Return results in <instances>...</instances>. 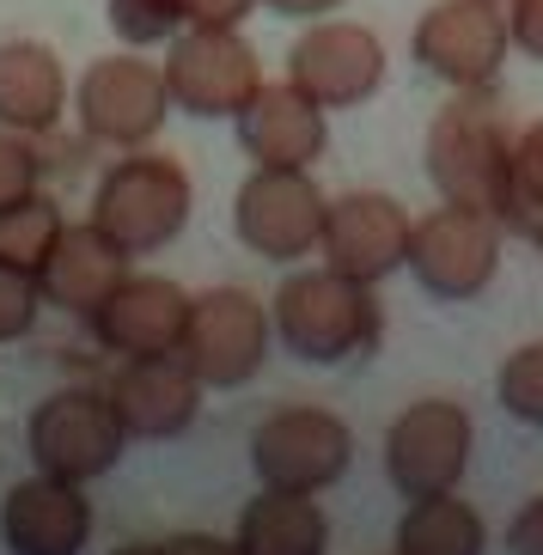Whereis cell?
I'll use <instances>...</instances> for the list:
<instances>
[{
	"label": "cell",
	"instance_id": "cell-24",
	"mask_svg": "<svg viewBox=\"0 0 543 555\" xmlns=\"http://www.w3.org/2000/svg\"><path fill=\"white\" fill-rule=\"evenodd\" d=\"M104 18L111 31L129 43V50H147V43H171L183 25L178 0H104Z\"/></svg>",
	"mask_w": 543,
	"mask_h": 555
},
{
	"label": "cell",
	"instance_id": "cell-1",
	"mask_svg": "<svg viewBox=\"0 0 543 555\" xmlns=\"http://www.w3.org/2000/svg\"><path fill=\"white\" fill-rule=\"evenodd\" d=\"M513 129L507 99L489 86H470L434 116L428 129V178L445 202L477 208L507 227L513 220Z\"/></svg>",
	"mask_w": 543,
	"mask_h": 555
},
{
	"label": "cell",
	"instance_id": "cell-28",
	"mask_svg": "<svg viewBox=\"0 0 543 555\" xmlns=\"http://www.w3.org/2000/svg\"><path fill=\"white\" fill-rule=\"evenodd\" d=\"M37 196V153L18 134H0V208H18Z\"/></svg>",
	"mask_w": 543,
	"mask_h": 555
},
{
	"label": "cell",
	"instance_id": "cell-8",
	"mask_svg": "<svg viewBox=\"0 0 543 555\" xmlns=\"http://www.w3.org/2000/svg\"><path fill=\"white\" fill-rule=\"evenodd\" d=\"M348 457H354V434L329 409H275L250 434V470L263 489L318 494L348 470Z\"/></svg>",
	"mask_w": 543,
	"mask_h": 555
},
{
	"label": "cell",
	"instance_id": "cell-22",
	"mask_svg": "<svg viewBox=\"0 0 543 555\" xmlns=\"http://www.w3.org/2000/svg\"><path fill=\"white\" fill-rule=\"evenodd\" d=\"M482 550H489L482 513L458 494L410 501V513L397 525V555H482Z\"/></svg>",
	"mask_w": 543,
	"mask_h": 555
},
{
	"label": "cell",
	"instance_id": "cell-15",
	"mask_svg": "<svg viewBox=\"0 0 543 555\" xmlns=\"http://www.w3.org/2000/svg\"><path fill=\"white\" fill-rule=\"evenodd\" d=\"M183 324H190V294L178 281L165 275H129L92 311V330L99 343L122 360H159V354H178L183 343Z\"/></svg>",
	"mask_w": 543,
	"mask_h": 555
},
{
	"label": "cell",
	"instance_id": "cell-23",
	"mask_svg": "<svg viewBox=\"0 0 543 555\" xmlns=\"http://www.w3.org/2000/svg\"><path fill=\"white\" fill-rule=\"evenodd\" d=\"M62 227L67 220L43 196H25L18 208H0V262H13V269L37 275L43 257H50V245L62 238Z\"/></svg>",
	"mask_w": 543,
	"mask_h": 555
},
{
	"label": "cell",
	"instance_id": "cell-26",
	"mask_svg": "<svg viewBox=\"0 0 543 555\" xmlns=\"http://www.w3.org/2000/svg\"><path fill=\"white\" fill-rule=\"evenodd\" d=\"M501 409L513 422L543 427V343H526L507 354V366H501Z\"/></svg>",
	"mask_w": 543,
	"mask_h": 555
},
{
	"label": "cell",
	"instance_id": "cell-9",
	"mask_svg": "<svg viewBox=\"0 0 543 555\" xmlns=\"http://www.w3.org/2000/svg\"><path fill=\"white\" fill-rule=\"evenodd\" d=\"M470 415L445 397L410 403L385 434V470H391L403 501H428V494H452L470 470Z\"/></svg>",
	"mask_w": 543,
	"mask_h": 555
},
{
	"label": "cell",
	"instance_id": "cell-29",
	"mask_svg": "<svg viewBox=\"0 0 543 555\" xmlns=\"http://www.w3.org/2000/svg\"><path fill=\"white\" fill-rule=\"evenodd\" d=\"M507 31L531 62H543V0H507Z\"/></svg>",
	"mask_w": 543,
	"mask_h": 555
},
{
	"label": "cell",
	"instance_id": "cell-14",
	"mask_svg": "<svg viewBox=\"0 0 543 555\" xmlns=\"http://www.w3.org/2000/svg\"><path fill=\"white\" fill-rule=\"evenodd\" d=\"M410 232H415V220L391 196L354 190V196H336L324 208V238H318V250H324V269L379 287L385 275H397L410 262Z\"/></svg>",
	"mask_w": 543,
	"mask_h": 555
},
{
	"label": "cell",
	"instance_id": "cell-32",
	"mask_svg": "<svg viewBox=\"0 0 543 555\" xmlns=\"http://www.w3.org/2000/svg\"><path fill=\"white\" fill-rule=\"evenodd\" d=\"M171 555H245L238 543L227 538H202V531H183V538H171Z\"/></svg>",
	"mask_w": 543,
	"mask_h": 555
},
{
	"label": "cell",
	"instance_id": "cell-5",
	"mask_svg": "<svg viewBox=\"0 0 543 555\" xmlns=\"http://www.w3.org/2000/svg\"><path fill=\"white\" fill-rule=\"evenodd\" d=\"M178 360L202 385H250L269 360V311L245 287H208L190 299V324H183Z\"/></svg>",
	"mask_w": 543,
	"mask_h": 555
},
{
	"label": "cell",
	"instance_id": "cell-13",
	"mask_svg": "<svg viewBox=\"0 0 543 555\" xmlns=\"http://www.w3.org/2000/svg\"><path fill=\"white\" fill-rule=\"evenodd\" d=\"M287 80L324 111H348L366 104L385 86V43L366 25L348 18H324L287 50Z\"/></svg>",
	"mask_w": 543,
	"mask_h": 555
},
{
	"label": "cell",
	"instance_id": "cell-25",
	"mask_svg": "<svg viewBox=\"0 0 543 555\" xmlns=\"http://www.w3.org/2000/svg\"><path fill=\"white\" fill-rule=\"evenodd\" d=\"M507 227L543 232V122L519 129V141H513V220Z\"/></svg>",
	"mask_w": 543,
	"mask_h": 555
},
{
	"label": "cell",
	"instance_id": "cell-11",
	"mask_svg": "<svg viewBox=\"0 0 543 555\" xmlns=\"http://www.w3.org/2000/svg\"><path fill=\"white\" fill-rule=\"evenodd\" d=\"M410 43H415V62L428 67L434 80L470 92V86H494L513 31L494 0H434Z\"/></svg>",
	"mask_w": 543,
	"mask_h": 555
},
{
	"label": "cell",
	"instance_id": "cell-34",
	"mask_svg": "<svg viewBox=\"0 0 543 555\" xmlns=\"http://www.w3.org/2000/svg\"><path fill=\"white\" fill-rule=\"evenodd\" d=\"M111 555H171V543H122V550Z\"/></svg>",
	"mask_w": 543,
	"mask_h": 555
},
{
	"label": "cell",
	"instance_id": "cell-18",
	"mask_svg": "<svg viewBox=\"0 0 543 555\" xmlns=\"http://www.w3.org/2000/svg\"><path fill=\"white\" fill-rule=\"evenodd\" d=\"M238 141L257 165H281V171H306L312 159H324L329 129H324V104H312L294 80L287 86H257V99L232 116Z\"/></svg>",
	"mask_w": 543,
	"mask_h": 555
},
{
	"label": "cell",
	"instance_id": "cell-16",
	"mask_svg": "<svg viewBox=\"0 0 543 555\" xmlns=\"http://www.w3.org/2000/svg\"><path fill=\"white\" fill-rule=\"evenodd\" d=\"M0 538L13 555H80L92 538V501L86 482L67 476H25L13 482L7 506H0Z\"/></svg>",
	"mask_w": 543,
	"mask_h": 555
},
{
	"label": "cell",
	"instance_id": "cell-17",
	"mask_svg": "<svg viewBox=\"0 0 543 555\" xmlns=\"http://www.w3.org/2000/svg\"><path fill=\"white\" fill-rule=\"evenodd\" d=\"M111 403L122 415V434L129 440H178L202 409V378L178 354L122 360V373L111 385Z\"/></svg>",
	"mask_w": 543,
	"mask_h": 555
},
{
	"label": "cell",
	"instance_id": "cell-30",
	"mask_svg": "<svg viewBox=\"0 0 543 555\" xmlns=\"http://www.w3.org/2000/svg\"><path fill=\"white\" fill-rule=\"evenodd\" d=\"M257 0H178L183 25H238Z\"/></svg>",
	"mask_w": 543,
	"mask_h": 555
},
{
	"label": "cell",
	"instance_id": "cell-6",
	"mask_svg": "<svg viewBox=\"0 0 543 555\" xmlns=\"http://www.w3.org/2000/svg\"><path fill=\"white\" fill-rule=\"evenodd\" d=\"M25 440H31L37 470L67 476V482H92V476H104L122 457L129 434H122V415H116L111 391L74 385V391H55L31 409Z\"/></svg>",
	"mask_w": 543,
	"mask_h": 555
},
{
	"label": "cell",
	"instance_id": "cell-4",
	"mask_svg": "<svg viewBox=\"0 0 543 555\" xmlns=\"http://www.w3.org/2000/svg\"><path fill=\"white\" fill-rule=\"evenodd\" d=\"M263 86V67H257V50H250L238 25H190V31L171 43L165 55V92L183 116H238Z\"/></svg>",
	"mask_w": 543,
	"mask_h": 555
},
{
	"label": "cell",
	"instance_id": "cell-12",
	"mask_svg": "<svg viewBox=\"0 0 543 555\" xmlns=\"http://www.w3.org/2000/svg\"><path fill=\"white\" fill-rule=\"evenodd\" d=\"M171 92H165V67L141 62V55H104L86 67L80 80V129L104 147H147L165 129Z\"/></svg>",
	"mask_w": 543,
	"mask_h": 555
},
{
	"label": "cell",
	"instance_id": "cell-2",
	"mask_svg": "<svg viewBox=\"0 0 543 555\" xmlns=\"http://www.w3.org/2000/svg\"><path fill=\"white\" fill-rule=\"evenodd\" d=\"M275 336L306 366H348L379 348L385 311L366 281H348L336 269H306L275 294Z\"/></svg>",
	"mask_w": 543,
	"mask_h": 555
},
{
	"label": "cell",
	"instance_id": "cell-20",
	"mask_svg": "<svg viewBox=\"0 0 543 555\" xmlns=\"http://www.w3.org/2000/svg\"><path fill=\"white\" fill-rule=\"evenodd\" d=\"M67 111V74L50 43H0V129L50 134Z\"/></svg>",
	"mask_w": 543,
	"mask_h": 555
},
{
	"label": "cell",
	"instance_id": "cell-3",
	"mask_svg": "<svg viewBox=\"0 0 543 555\" xmlns=\"http://www.w3.org/2000/svg\"><path fill=\"white\" fill-rule=\"evenodd\" d=\"M190 208H196V190L171 153H129L104 171L99 196H92V227L116 238L129 257H147L190 227Z\"/></svg>",
	"mask_w": 543,
	"mask_h": 555
},
{
	"label": "cell",
	"instance_id": "cell-27",
	"mask_svg": "<svg viewBox=\"0 0 543 555\" xmlns=\"http://www.w3.org/2000/svg\"><path fill=\"white\" fill-rule=\"evenodd\" d=\"M37 311H43V287H37V275H25V269H13V262H0V343H18V336L37 324Z\"/></svg>",
	"mask_w": 543,
	"mask_h": 555
},
{
	"label": "cell",
	"instance_id": "cell-31",
	"mask_svg": "<svg viewBox=\"0 0 543 555\" xmlns=\"http://www.w3.org/2000/svg\"><path fill=\"white\" fill-rule=\"evenodd\" d=\"M507 550H513V555H543V494L526 506V513H519V519H513Z\"/></svg>",
	"mask_w": 543,
	"mask_h": 555
},
{
	"label": "cell",
	"instance_id": "cell-7",
	"mask_svg": "<svg viewBox=\"0 0 543 555\" xmlns=\"http://www.w3.org/2000/svg\"><path fill=\"white\" fill-rule=\"evenodd\" d=\"M403 269H415V281L434 299H477L501 269V220L445 202V208L415 220Z\"/></svg>",
	"mask_w": 543,
	"mask_h": 555
},
{
	"label": "cell",
	"instance_id": "cell-21",
	"mask_svg": "<svg viewBox=\"0 0 543 555\" xmlns=\"http://www.w3.org/2000/svg\"><path fill=\"white\" fill-rule=\"evenodd\" d=\"M238 550L245 555H324L329 550V519L312 494L294 489H263L238 513Z\"/></svg>",
	"mask_w": 543,
	"mask_h": 555
},
{
	"label": "cell",
	"instance_id": "cell-33",
	"mask_svg": "<svg viewBox=\"0 0 543 555\" xmlns=\"http://www.w3.org/2000/svg\"><path fill=\"white\" fill-rule=\"evenodd\" d=\"M263 7L281 18H324V13H336L342 0H263Z\"/></svg>",
	"mask_w": 543,
	"mask_h": 555
},
{
	"label": "cell",
	"instance_id": "cell-19",
	"mask_svg": "<svg viewBox=\"0 0 543 555\" xmlns=\"http://www.w3.org/2000/svg\"><path fill=\"white\" fill-rule=\"evenodd\" d=\"M122 281H129V250L116 238H104L99 227H62V238L50 245V257L37 269L43 299L74 311V318H92Z\"/></svg>",
	"mask_w": 543,
	"mask_h": 555
},
{
	"label": "cell",
	"instance_id": "cell-10",
	"mask_svg": "<svg viewBox=\"0 0 543 555\" xmlns=\"http://www.w3.org/2000/svg\"><path fill=\"white\" fill-rule=\"evenodd\" d=\"M324 208L318 183L306 171H281V165H257L245 183H238V202H232V227L257 257L269 262H299L312 257L318 238H324Z\"/></svg>",
	"mask_w": 543,
	"mask_h": 555
}]
</instances>
